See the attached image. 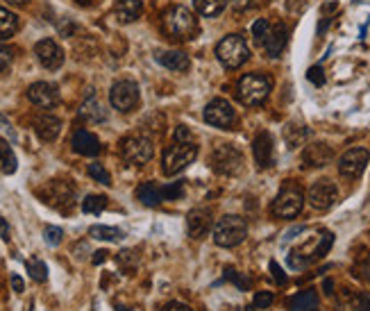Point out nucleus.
<instances>
[{
	"label": "nucleus",
	"instance_id": "f257e3e1",
	"mask_svg": "<svg viewBox=\"0 0 370 311\" xmlns=\"http://www.w3.org/2000/svg\"><path fill=\"white\" fill-rule=\"evenodd\" d=\"M161 30L173 41H191L198 34V21L187 7L173 5L161 14Z\"/></svg>",
	"mask_w": 370,
	"mask_h": 311
},
{
	"label": "nucleus",
	"instance_id": "f03ea898",
	"mask_svg": "<svg viewBox=\"0 0 370 311\" xmlns=\"http://www.w3.org/2000/svg\"><path fill=\"white\" fill-rule=\"evenodd\" d=\"M332 243H334L332 232H318V234H314L289 252V266L293 270L307 268L309 264H314V261L323 259L329 252V248H332Z\"/></svg>",
	"mask_w": 370,
	"mask_h": 311
},
{
	"label": "nucleus",
	"instance_id": "7ed1b4c3",
	"mask_svg": "<svg viewBox=\"0 0 370 311\" xmlns=\"http://www.w3.org/2000/svg\"><path fill=\"white\" fill-rule=\"evenodd\" d=\"M209 168L216 171L218 175H230V178H234V175L243 171V154L237 145L218 143V145H213L209 152Z\"/></svg>",
	"mask_w": 370,
	"mask_h": 311
},
{
	"label": "nucleus",
	"instance_id": "20e7f679",
	"mask_svg": "<svg viewBox=\"0 0 370 311\" xmlns=\"http://www.w3.org/2000/svg\"><path fill=\"white\" fill-rule=\"evenodd\" d=\"M246 237H248V223L241 216H234V213L218 218L216 225H213V241L220 248H234Z\"/></svg>",
	"mask_w": 370,
	"mask_h": 311
},
{
	"label": "nucleus",
	"instance_id": "39448f33",
	"mask_svg": "<svg viewBox=\"0 0 370 311\" xmlns=\"http://www.w3.org/2000/svg\"><path fill=\"white\" fill-rule=\"evenodd\" d=\"M270 89H272V80L268 75H264V73H248V75L241 77L237 93H239V100L243 105L255 107V105H261L268 98Z\"/></svg>",
	"mask_w": 370,
	"mask_h": 311
},
{
	"label": "nucleus",
	"instance_id": "423d86ee",
	"mask_svg": "<svg viewBox=\"0 0 370 311\" xmlns=\"http://www.w3.org/2000/svg\"><path fill=\"white\" fill-rule=\"evenodd\" d=\"M216 57L225 69H239L248 62L250 48L246 44V39L239 34H227L225 39H220V44L216 46Z\"/></svg>",
	"mask_w": 370,
	"mask_h": 311
},
{
	"label": "nucleus",
	"instance_id": "0eeeda50",
	"mask_svg": "<svg viewBox=\"0 0 370 311\" xmlns=\"http://www.w3.org/2000/svg\"><path fill=\"white\" fill-rule=\"evenodd\" d=\"M39 196H41L46 205H51L53 209L62 211V213H71L75 207V189L64 180L48 182L46 187L39 191Z\"/></svg>",
	"mask_w": 370,
	"mask_h": 311
},
{
	"label": "nucleus",
	"instance_id": "6e6552de",
	"mask_svg": "<svg viewBox=\"0 0 370 311\" xmlns=\"http://www.w3.org/2000/svg\"><path fill=\"white\" fill-rule=\"evenodd\" d=\"M198 157V145L189 141V143H180L175 141L173 145H169L166 152H164V173L166 175H175L193 164V159Z\"/></svg>",
	"mask_w": 370,
	"mask_h": 311
},
{
	"label": "nucleus",
	"instance_id": "1a4fd4ad",
	"mask_svg": "<svg viewBox=\"0 0 370 311\" xmlns=\"http://www.w3.org/2000/svg\"><path fill=\"white\" fill-rule=\"evenodd\" d=\"M154 154L152 141L143 134H132V137H125L121 141V157L132 164V166H143L148 164Z\"/></svg>",
	"mask_w": 370,
	"mask_h": 311
},
{
	"label": "nucleus",
	"instance_id": "9d476101",
	"mask_svg": "<svg viewBox=\"0 0 370 311\" xmlns=\"http://www.w3.org/2000/svg\"><path fill=\"white\" fill-rule=\"evenodd\" d=\"M305 207V196L303 191L293 184H286L284 189L277 193L275 202H272V213L277 218H296Z\"/></svg>",
	"mask_w": 370,
	"mask_h": 311
},
{
	"label": "nucleus",
	"instance_id": "9b49d317",
	"mask_svg": "<svg viewBox=\"0 0 370 311\" xmlns=\"http://www.w3.org/2000/svg\"><path fill=\"white\" fill-rule=\"evenodd\" d=\"M204 121H207L211 128L218 130H232L237 123V112L227 100L216 98L211 100L207 107H204Z\"/></svg>",
	"mask_w": 370,
	"mask_h": 311
},
{
	"label": "nucleus",
	"instance_id": "f8f14e48",
	"mask_svg": "<svg viewBox=\"0 0 370 311\" xmlns=\"http://www.w3.org/2000/svg\"><path fill=\"white\" fill-rule=\"evenodd\" d=\"M110 102L114 110H119L123 114L136 110V105H139V86H136L132 80L116 82L110 91Z\"/></svg>",
	"mask_w": 370,
	"mask_h": 311
},
{
	"label": "nucleus",
	"instance_id": "ddd939ff",
	"mask_svg": "<svg viewBox=\"0 0 370 311\" xmlns=\"http://www.w3.org/2000/svg\"><path fill=\"white\" fill-rule=\"evenodd\" d=\"M338 200V189L332 180H318L311 184L309 189V205L318 211H327L336 205Z\"/></svg>",
	"mask_w": 370,
	"mask_h": 311
},
{
	"label": "nucleus",
	"instance_id": "4468645a",
	"mask_svg": "<svg viewBox=\"0 0 370 311\" xmlns=\"http://www.w3.org/2000/svg\"><path fill=\"white\" fill-rule=\"evenodd\" d=\"M370 161V152L366 148H352L341 154L338 159V173L348 180H357L362 175Z\"/></svg>",
	"mask_w": 370,
	"mask_h": 311
},
{
	"label": "nucleus",
	"instance_id": "2eb2a0df",
	"mask_svg": "<svg viewBox=\"0 0 370 311\" xmlns=\"http://www.w3.org/2000/svg\"><path fill=\"white\" fill-rule=\"evenodd\" d=\"M34 55H37L39 64L48 71H57L64 64V51L53 41V39H44V41H39L34 46Z\"/></svg>",
	"mask_w": 370,
	"mask_h": 311
},
{
	"label": "nucleus",
	"instance_id": "dca6fc26",
	"mask_svg": "<svg viewBox=\"0 0 370 311\" xmlns=\"http://www.w3.org/2000/svg\"><path fill=\"white\" fill-rule=\"evenodd\" d=\"M27 98H30L32 105L48 110V107H55L60 102V91H57V86L51 82H34L30 84V89H27Z\"/></svg>",
	"mask_w": 370,
	"mask_h": 311
},
{
	"label": "nucleus",
	"instance_id": "f3484780",
	"mask_svg": "<svg viewBox=\"0 0 370 311\" xmlns=\"http://www.w3.org/2000/svg\"><path fill=\"white\" fill-rule=\"evenodd\" d=\"M252 154L259 168H270L275 164V143L268 132H259L255 143H252Z\"/></svg>",
	"mask_w": 370,
	"mask_h": 311
},
{
	"label": "nucleus",
	"instance_id": "a211bd4d",
	"mask_svg": "<svg viewBox=\"0 0 370 311\" xmlns=\"http://www.w3.org/2000/svg\"><path fill=\"white\" fill-rule=\"evenodd\" d=\"M334 159V150L325 143H311L303 150V166L305 168H323Z\"/></svg>",
	"mask_w": 370,
	"mask_h": 311
},
{
	"label": "nucleus",
	"instance_id": "6ab92c4d",
	"mask_svg": "<svg viewBox=\"0 0 370 311\" xmlns=\"http://www.w3.org/2000/svg\"><path fill=\"white\" fill-rule=\"evenodd\" d=\"M187 230L191 239H202L211 230V211L207 207H196L187 216Z\"/></svg>",
	"mask_w": 370,
	"mask_h": 311
},
{
	"label": "nucleus",
	"instance_id": "aec40b11",
	"mask_svg": "<svg viewBox=\"0 0 370 311\" xmlns=\"http://www.w3.org/2000/svg\"><path fill=\"white\" fill-rule=\"evenodd\" d=\"M32 125H34V132L39 134V139L46 143L55 141L62 132V121L53 114H39Z\"/></svg>",
	"mask_w": 370,
	"mask_h": 311
},
{
	"label": "nucleus",
	"instance_id": "412c9836",
	"mask_svg": "<svg viewBox=\"0 0 370 311\" xmlns=\"http://www.w3.org/2000/svg\"><path fill=\"white\" fill-rule=\"evenodd\" d=\"M286 41H289V30H286V25L284 23H275V25H270V32L266 37V53L270 57H279L282 53H284V48H286Z\"/></svg>",
	"mask_w": 370,
	"mask_h": 311
},
{
	"label": "nucleus",
	"instance_id": "4be33fe9",
	"mask_svg": "<svg viewBox=\"0 0 370 311\" xmlns=\"http://www.w3.org/2000/svg\"><path fill=\"white\" fill-rule=\"evenodd\" d=\"M73 150L77 154H84V157H95V154H100V141L91 132L77 130L73 134Z\"/></svg>",
	"mask_w": 370,
	"mask_h": 311
},
{
	"label": "nucleus",
	"instance_id": "5701e85b",
	"mask_svg": "<svg viewBox=\"0 0 370 311\" xmlns=\"http://www.w3.org/2000/svg\"><path fill=\"white\" fill-rule=\"evenodd\" d=\"M141 12H143L141 0H116L114 14H116V18H119V23H123V25L134 23L136 18L141 16Z\"/></svg>",
	"mask_w": 370,
	"mask_h": 311
},
{
	"label": "nucleus",
	"instance_id": "b1692460",
	"mask_svg": "<svg viewBox=\"0 0 370 311\" xmlns=\"http://www.w3.org/2000/svg\"><path fill=\"white\" fill-rule=\"evenodd\" d=\"M157 62L161 66H166L169 71H175V73H182V71H189V55L182 53V51H164V53H157Z\"/></svg>",
	"mask_w": 370,
	"mask_h": 311
},
{
	"label": "nucleus",
	"instance_id": "393cba45",
	"mask_svg": "<svg viewBox=\"0 0 370 311\" xmlns=\"http://www.w3.org/2000/svg\"><path fill=\"white\" fill-rule=\"evenodd\" d=\"M289 311H318V293L316 291H303L289 300Z\"/></svg>",
	"mask_w": 370,
	"mask_h": 311
},
{
	"label": "nucleus",
	"instance_id": "a878e982",
	"mask_svg": "<svg viewBox=\"0 0 370 311\" xmlns=\"http://www.w3.org/2000/svg\"><path fill=\"white\" fill-rule=\"evenodd\" d=\"M309 137V130L305 128V125H300V123H289L286 128H284V141L291 150H296L300 148Z\"/></svg>",
	"mask_w": 370,
	"mask_h": 311
},
{
	"label": "nucleus",
	"instance_id": "bb28decb",
	"mask_svg": "<svg viewBox=\"0 0 370 311\" xmlns=\"http://www.w3.org/2000/svg\"><path fill=\"white\" fill-rule=\"evenodd\" d=\"M136 198H139L145 207H157V205H161V191L154 187V184H150V182H145V184H141L139 189H136Z\"/></svg>",
	"mask_w": 370,
	"mask_h": 311
},
{
	"label": "nucleus",
	"instance_id": "cd10ccee",
	"mask_svg": "<svg viewBox=\"0 0 370 311\" xmlns=\"http://www.w3.org/2000/svg\"><path fill=\"white\" fill-rule=\"evenodd\" d=\"M18 30V16L9 9L0 7V39H9Z\"/></svg>",
	"mask_w": 370,
	"mask_h": 311
},
{
	"label": "nucleus",
	"instance_id": "c85d7f7f",
	"mask_svg": "<svg viewBox=\"0 0 370 311\" xmlns=\"http://www.w3.org/2000/svg\"><path fill=\"white\" fill-rule=\"evenodd\" d=\"M89 237L98 239V241H121L125 237V232L119 227H110V225H93L89 230Z\"/></svg>",
	"mask_w": 370,
	"mask_h": 311
},
{
	"label": "nucleus",
	"instance_id": "c756f323",
	"mask_svg": "<svg viewBox=\"0 0 370 311\" xmlns=\"http://www.w3.org/2000/svg\"><path fill=\"white\" fill-rule=\"evenodd\" d=\"M80 112H82L84 119H86V121H91V123H100V121L107 119L105 112H103V107H100V102L95 100L93 95H91V98H86V100H84V105H82V110H80Z\"/></svg>",
	"mask_w": 370,
	"mask_h": 311
},
{
	"label": "nucleus",
	"instance_id": "7c9ffc66",
	"mask_svg": "<svg viewBox=\"0 0 370 311\" xmlns=\"http://www.w3.org/2000/svg\"><path fill=\"white\" fill-rule=\"evenodd\" d=\"M0 164H3V173H16V154L5 139H0Z\"/></svg>",
	"mask_w": 370,
	"mask_h": 311
},
{
	"label": "nucleus",
	"instance_id": "2f4dec72",
	"mask_svg": "<svg viewBox=\"0 0 370 311\" xmlns=\"http://www.w3.org/2000/svg\"><path fill=\"white\" fill-rule=\"evenodd\" d=\"M193 5L202 16H218L225 9L227 0H193Z\"/></svg>",
	"mask_w": 370,
	"mask_h": 311
},
{
	"label": "nucleus",
	"instance_id": "473e14b6",
	"mask_svg": "<svg viewBox=\"0 0 370 311\" xmlns=\"http://www.w3.org/2000/svg\"><path fill=\"white\" fill-rule=\"evenodd\" d=\"M107 209V198L105 196H86L82 200V211L84 213H93V216H98Z\"/></svg>",
	"mask_w": 370,
	"mask_h": 311
},
{
	"label": "nucleus",
	"instance_id": "72a5a7b5",
	"mask_svg": "<svg viewBox=\"0 0 370 311\" xmlns=\"http://www.w3.org/2000/svg\"><path fill=\"white\" fill-rule=\"evenodd\" d=\"M25 266H27V273H30L32 279H37V282H46L48 279V266L44 264L41 259L30 257L25 261Z\"/></svg>",
	"mask_w": 370,
	"mask_h": 311
},
{
	"label": "nucleus",
	"instance_id": "f704fd0d",
	"mask_svg": "<svg viewBox=\"0 0 370 311\" xmlns=\"http://www.w3.org/2000/svg\"><path fill=\"white\" fill-rule=\"evenodd\" d=\"M268 32H270V23L266 21V18H259V21L252 23V37H255V41H257L259 46L266 44Z\"/></svg>",
	"mask_w": 370,
	"mask_h": 311
},
{
	"label": "nucleus",
	"instance_id": "c9c22d12",
	"mask_svg": "<svg viewBox=\"0 0 370 311\" xmlns=\"http://www.w3.org/2000/svg\"><path fill=\"white\" fill-rule=\"evenodd\" d=\"M89 175H91L95 182L105 184V187H110V184H112L110 173H107V168L103 166V164H89Z\"/></svg>",
	"mask_w": 370,
	"mask_h": 311
},
{
	"label": "nucleus",
	"instance_id": "e433bc0d",
	"mask_svg": "<svg viewBox=\"0 0 370 311\" xmlns=\"http://www.w3.org/2000/svg\"><path fill=\"white\" fill-rule=\"evenodd\" d=\"M159 191H161V198L164 200H180L184 196V184L182 182H175V184H169V187H164Z\"/></svg>",
	"mask_w": 370,
	"mask_h": 311
},
{
	"label": "nucleus",
	"instance_id": "4c0bfd02",
	"mask_svg": "<svg viewBox=\"0 0 370 311\" xmlns=\"http://www.w3.org/2000/svg\"><path fill=\"white\" fill-rule=\"evenodd\" d=\"M225 279L234 282L239 291H248V289H250V279H248V277H243L241 273H237L234 268H225Z\"/></svg>",
	"mask_w": 370,
	"mask_h": 311
},
{
	"label": "nucleus",
	"instance_id": "58836bf2",
	"mask_svg": "<svg viewBox=\"0 0 370 311\" xmlns=\"http://www.w3.org/2000/svg\"><path fill=\"white\" fill-rule=\"evenodd\" d=\"M44 239H46V243H51V246H60L62 239H64V232L60 227H55V225H48L44 230Z\"/></svg>",
	"mask_w": 370,
	"mask_h": 311
},
{
	"label": "nucleus",
	"instance_id": "ea45409f",
	"mask_svg": "<svg viewBox=\"0 0 370 311\" xmlns=\"http://www.w3.org/2000/svg\"><path fill=\"white\" fill-rule=\"evenodd\" d=\"M272 300H275V296H272L270 291H259V293H255L252 305H255V309H268L272 305Z\"/></svg>",
	"mask_w": 370,
	"mask_h": 311
},
{
	"label": "nucleus",
	"instance_id": "a19ab883",
	"mask_svg": "<svg viewBox=\"0 0 370 311\" xmlns=\"http://www.w3.org/2000/svg\"><path fill=\"white\" fill-rule=\"evenodd\" d=\"M355 277H359L362 282H368L370 284V255L355 266Z\"/></svg>",
	"mask_w": 370,
	"mask_h": 311
},
{
	"label": "nucleus",
	"instance_id": "79ce46f5",
	"mask_svg": "<svg viewBox=\"0 0 370 311\" xmlns=\"http://www.w3.org/2000/svg\"><path fill=\"white\" fill-rule=\"evenodd\" d=\"M307 80H309L311 84H316V86H323V84H325V73H323V69H320V66H311L309 73H307Z\"/></svg>",
	"mask_w": 370,
	"mask_h": 311
},
{
	"label": "nucleus",
	"instance_id": "37998d69",
	"mask_svg": "<svg viewBox=\"0 0 370 311\" xmlns=\"http://www.w3.org/2000/svg\"><path fill=\"white\" fill-rule=\"evenodd\" d=\"M116 261H119L121 266H134L136 264V255L132 250H123V252H119V257H116Z\"/></svg>",
	"mask_w": 370,
	"mask_h": 311
},
{
	"label": "nucleus",
	"instance_id": "c03bdc74",
	"mask_svg": "<svg viewBox=\"0 0 370 311\" xmlns=\"http://www.w3.org/2000/svg\"><path fill=\"white\" fill-rule=\"evenodd\" d=\"M175 141H180V143H189V141H193V134L189 132L187 125H178V128H175Z\"/></svg>",
	"mask_w": 370,
	"mask_h": 311
},
{
	"label": "nucleus",
	"instance_id": "a18cd8bd",
	"mask_svg": "<svg viewBox=\"0 0 370 311\" xmlns=\"http://www.w3.org/2000/svg\"><path fill=\"white\" fill-rule=\"evenodd\" d=\"M230 5L237 9V12H246V9L255 7L257 0H230Z\"/></svg>",
	"mask_w": 370,
	"mask_h": 311
},
{
	"label": "nucleus",
	"instance_id": "49530a36",
	"mask_svg": "<svg viewBox=\"0 0 370 311\" xmlns=\"http://www.w3.org/2000/svg\"><path fill=\"white\" fill-rule=\"evenodd\" d=\"M9 62H12V51L5 48V46H0V71H5L9 66Z\"/></svg>",
	"mask_w": 370,
	"mask_h": 311
},
{
	"label": "nucleus",
	"instance_id": "de8ad7c7",
	"mask_svg": "<svg viewBox=\"0 0 370 311\" xmlns=\"http://www.w3.org/2000/svg\"><path fill=\"white\" fill-rule=\"evenodd\" d=\"M270 273H272V277H275L277 284H284V282H286V275L282 273V268H279L277 261H270Z\"/></svg>",
	"mask_w": 370,
	"mask_h": 311
},
{
	"label": "nucleus",
	"instance_id": "09e8293b",
	"mask_svg": "<svg viewBox=\"0 0 370 311\" xmlns=\"http://www.w3.org/2000/svg\"><path fill=\"white\" fill-rule=\"evenodd\" d=\"M164 311H193V309L184 303H169L166 307H164Z\"/></svg>",
	"mask_w": 370,
	"mask_h": 311
},
{
	"label": "nucleus",
	"instance_id": "8fccbe9b",
	"mask_svg": "<svg viewBox=\"0 0 370 311\" xmlns=\"http://www.w3.org/2000/svg\"><path fill=\"white\" fill-rule=\"evenodd\" d=\"M107 255H110V252H107V250H98V252H93V264L95 266H98V264H105V261H107Z\"/></svg>",
	"mask_w": 370,
	"mask_h": 311
},
{
	"label": "nucleus",
	"instance_id": "3c124183",
	"mask_svg": "<svg viewBox=\"0 0 370 311\" xmlns=\"http://www.w3.org/2000/svg\"><path fill=\"white\" fill-rule=\"evenodd\" d=\"M12 286H14V291H16V293H23V279L21 277H18V275H12Z\"/></svg>",
	"mask_w": 370,
	"mask_h": 311
},
{
	"label": "nucleus",
	"instance_id": "603ef678",
	"mask_svg": "<svg viewBox=\"0 0 370 311\" xmlns=\"http://www.w3.org/2000/svg\"><path fill=\"white\" fill-rule=\"evenodd\" d=\"M0 237H3L5 241H9V225L5 223V218H0Z\"/></svg>",
	"mask_w": 370,
	"mask_h": 311
},
{
	"label": "nucleus",
	"instance_id": "864d4df0",
	"mask_svg": "<svg viewBox=\"0 0 370 311\" xmlns=\"http://www.w3.org/2000/svg\"><path fill=\"white\" fill-rule=\"evenodd\" d=\"M323 289H325V293H327V296H332V293H334V282H332V279H325Z\"/></svg>",
	"mask_w": 370,
	"mask_h": 311
},
{
	"label": "nucleus",
	"instance_id": "5fc2aeb1",
	"mask_svg": "<svg viewBox=\"0 0 370 311\" xmlns=\"http://www.w3.org/2000/svg\"><path fill=\"white\" fill-rule=\"evenodd\" d=\"M359 311H370V296H364V303H362V309Z\"/></svg>",
	"mask_w": 370,
	"mask_h": 311
},
{
	"label": "nucleus",
	"instance_id": "6e6d98bb",
	"mask_svg": "<svg viewBox=\"0 0 370 311\" xmlns=\"http://www.w3.org/2000/svg\"><path fill=\"white\" fill-rule=\"evenodd\" d=\"M75 3H77V5H82V7H89V5L93 3V0H75Z\"/></svg>",
	"mask_w": 370,
	"mask_h": 311
},
{
	"label": "nucleus",
	"instance_id": "4d7b16f0",
	"mask_svg": "<svg viewBox=\"0 0 370 311\" xmlns=\"http://www.w3.org/2000/svg\"><path fill=\"white\" fill-rule=\"evenodd\" d=\"M7 3H12V5H25L27 0H7Z\"/></svg>",
	"mask_w": 370,
	"mask_h": 311
},
{
	"label": "nucleus",
	"instance_id": "13d9d810",
	"mask_svg": "<svg viewBox=\"0 0 370 311\" xmlns=\"http://www.w3.org/2000/svg\"><path fill=\"white\" fill-rule=\"evenodd\" d=\"M116 311H132V309H128V307H119V309H116Z\"/></svg>",
	"mask_w": 370,
	"mask_h": 311
}]
</instances>
